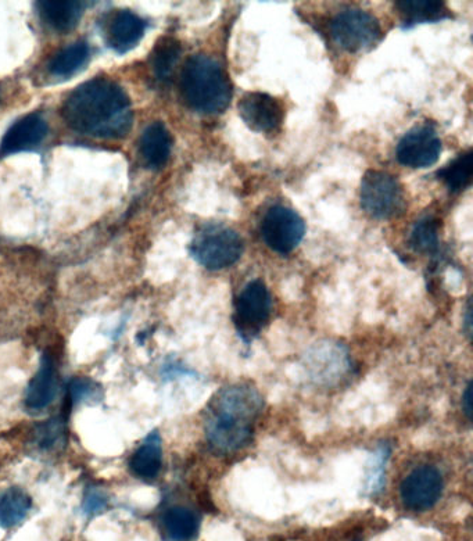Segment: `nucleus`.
Segmentation results:
<instances>
[{"label": "nucleus", "instance_id": "nucleus-25", "mask_svg": "<svg viewBox=\"0 0 473 541\" xmlns=\"http://www.w3.org/2000/svg\"><path fill=\"white\" fill-rule=\"evenodd\" d=\"M410 243L415 252L436 253L440 246V221L430 216L421 218L412 228Z\"/></svg>", "mask_w": 473, "mask_h": 541}, {"label": "nucleus", "instance_id": "nucleus-19", "mask_svg": "<svg viewBox=\"0 0 473 541\" xmlns=\"http://www.w3.org/2000/svg\"><path fill=\"white\" fill-rule=\"evenodd\" d=\"M41 19L57 32H70L80 23L85 5L82 2H52L43 0L37 3Z\"/></svg>", "mask_w": 473, "mask_h": 541}, {"label": "nucleus", "instance_id": "nucleus-5", "mask_svg": "<svg viewBox=\"0 0 473 541\" xmlns=\"http://www.w3.org/2000/svg\"><path fill=\"white\" fill-rule=\"evenodd\" d=\"M271 311V293L263 281L254 279L240 290L235 299L234 324L243 343L250 345L260 335Z\"/></svg>", "mask_w": 473, "mask_h": 541}, {"label": "nucleus", "instance_id": "nucleus-11", "mask_svg": "<svg viewBox=\"0 0 473 541\" xmlns=\"http://www.w3.org/2000/svg\"><path fill=\"white\" fill-rule=\"evenodd\" d=\"M243 123L258 134L272 135L281 130L285 109L274 96L263 92H247L238 103Z\"/></svg>", "mask_w": 473, "mask_h": 541}, {"label": "nucleus", "instance_id": "nucleus-17", "mask_svg": "<svg viewBox=\"0 0 473 541\" xmlns=\"http://www.w3.org/2000/svg\"><path fill=\"white\" fill-rule=\"evenodd\" d=\"M57 389L56 368L52 358H42L41 367L28 386L25 406L32 411L43 410L55 400Z\"/></svg>", "mask_w": 473, "mask_h": 541}, {"label": "nucleus", "instance_id": "nucleus-26", "mask_svg": "<svg viewBox=\"0 0 473 541\" xmlns=\"http://www.w3.org/2000/svg\"><path fill=\"white\" fill-rule=\"evenodd\" d=\"M389 454L390 447L387 444H382L375 450L374 457L369 462L367 482H365V489L369 494L381 492L383 485H385V469Z\"/></svg>", "mask_w": 473, "mask_h": 541}, {"label": "nucleus", "instance_id": "nucleus-7", "mask_svg": "<svg viewBox=\"0 0 473 541\" xmlns=\"http://www.w3.org/2000/svg\"><path fill=\"white\" fill-rule=\"evenodd\" d=\"M303 361L308 378L324 388L338 386L353 369L349 349L335 340L315 343L306 351Z\"/></svg>", "mask_w": 473, "mask_h": 541}, {"label": "nucleus", "instance_id": "nucleus-9", "mask_svg": "<svg viewBox=\"0 0 473 541\" xmlns=\"http://www.w3.org/2000/svg\"><path fill=\"white\" fill-rule=\"evenodd\" d=\"M444 478L435 465L424 464L412 469L400 485L401 503L407 510L425 512L442 498Z\"/></svg>", "mask_w": 473, "mask_h": 541}, {"label": "nucleus", "instance_id": "nucleus-4", "mask_svg": "<svg viewBox=\"0 0 473 541\" xmlns=\"http://www.w3.org/2000/svg\"><path fill=\"white\" fill-rule=\"evenodd\" d=\"M243 249L238 232L221 224L204 225L189 246L193 259L210 271L225 270L238 263Z\"/></svg>", "mask_w": 473, "mask_h": 541}, {"label": "nucleus", "instance_id": "nucleus-21", "mask_svg": "<svg viewBox=\"0 0 473 541\" xmlns=\"http://www.w3.org/2000/svg\"><path fill=\"white\" fill-rule=\"evenodd\" d=\"M32 507L31 497L19 487H10L0 494V526L13 528L24 521Z\"/></svg>", "mask_w": 473, "mask_h": 541}, {"label": "nucleus", "instance_id": "nucleus-28", "mask_svg": "<svg viewBox=\"0 0 473 541\" xmlns=\"http://www.w3.org/2000/svg\"><path fill=\"white\" fill-rule=\"evenodd\" d=\"M93 393V385L89 381H75L70 386V396L73 401L84 400L85 397L91 396Z\"/></svg>", "mask_w": 473, "mask_h": 541}, {"label": "nucleus", "instance_id": "nucleus-3", "mask_svg": "<svg viewBox=\"0 0 473 541\" xmlns=\"http://www.w3.org/2000/svg\"><path fill=\"white\" fill-rule=\"evenodd\" d=\"M181 93L186 105L202 114H221L231 103L234 89L227 70L213 57L192 56L181 75Z\"/></svg>", "mask_w": 473, "mask_h": 541}, {"label": "nucleus", "instance_id": "nucleus-16", "mask_svg": "<svg viewBox=\"0 0 473 541\" xmlns=\"http://www.w3.org/2000/svg\"><path fill=\"white\" fill-rule=\"evenodd\" d=\"M172 136L166 125L156 121L150 124L139 139V153L143 163L153 170L166 166L171 156Z\"/></svg>", "mask_w": 473, "mask_h": 541}, {"label": "nucleus", "instance_id": "nucleus-23", "mask_svg": "<svg viewBox=\"0 0 473 541\" xmlns=\"http://www.w3.org/2000/svg\"><path fill=\"white\" fill-rule=\"evenodd\" d=\"M89 60V46L85 42H77L67 46L49 63L50 74L55 77L67 78L80 71Z\"/></svg>", "mask_w": 473, "mask_h": 541}, {"label": "nucleus", "instance_id": "nucleus-14", "mask_svg": "<svg viewBox=\"0 0 473 541\" xmlns=\"http://www.w3.org/2000/svg\"><path fill=\"white\" fill-rule=\"evenodd\" d=\"M146 32V21L129 10H118L106 28V41L117 53H127L138 46Z\"/></svg>", "mask_w": 473, "mask_h": 541}, {"label": "nucleus", "instance_id": "nucleus-1", "mask_svg": "<svg viewBox=\"0 0 473 541\" xmlns=\"http://www.w3.org/2000/svg\"><path fill=\"white\" fill-rule=\"evenodd\" d=\"M63 117L80 134L117 139L131 130L134 111L120 85L96 78L70 93L63 105Z\"/></svg>", "mask_w": 473, "mask_h": 541}, {"label": "nucleus", "instance_id": "nucleus-18", "mask_svg": "<svg viewBox=\"0 0 473 541\" xmlns=\"http://www.w3.org/2000/svg\"><path fill=\"white\" fill-rule=\"evenodd\" d=\"M401 17L404 30H410L415 25L437 23L450 19L449 7L444 2H428V0H403L394 3Z\"/></svg>", "mask_w": 473, "mask_h": 541}, {"label": "nucleus", "instance_id": "nucleus-22", "mask_svg": "<svg viewBox=\"0 0 473 541\" xmlns=\"http://www.w3.org/2000/svg\"><path fill=\"white\" fill-rule=\"evenodd\" d=\"M181 52V44L177 39L166 37L157 42L152 56H150V67H152L154 77L157 80L161 82L170 80L179 62V57H181Z\"/></svg>", "mask_w": 473, "mask_h": 541}, {"label": "nucleus", "instance_id": "nucleus-10", "mask_svg": "<svg viewBox=\"0 0 473 541\" xmlns=\"http://www.w3.org/2000/svg\"><path fill=\"white\" fill-rule=\"evenodd\" d=\"M261 235L265 245L279 254H289L300 245L306 235L303 218L289 207H271L261 224Z\"/></svg>", "mask_w": 473, "mask_h": 541}, {"label": "nucleus", "instance_id": "nucleus-20", "mask_svg": "<svg viewBox=\"0 0 473 541\" xmlns=\"http://www.w3.org/2000/svg\"><path fill=\"white\" fill-rule=\"evenodd\" d=\"M163 465V450L159 432L150 433L142 446L135 451L129 461V468L136 478L154 480L159 476Z\"/></svg>", "mask_w": 473, "mask_h": 541}, {"label": "nucleus", "instance_id": "nucleus-2", "mask_svg": "<svg viewBox=\"0 0 473 541\" xmlns=\"http://www.w3.org/2000/svg\"><path fill=\"white\" fill-rule=\"evenodd\" d=\"M264 410L260 390L252 383H232L218 390L207 406L204 433L218 455L234 454L252 442Z\"/></svg>", "mask_w": 473, "mask_h": 541}, {"label": "nucleus", "instance_id": "nucleus-15", "mask_svg": "<svg viewBox=\"0 0 473 541\" xmlns=\"http://www.w3.org/2000/svg\"><path fill=\"white\" fill-rule=\"evenodd\" d=\"M202 518L188 507L168 508L160 519L164 541H195L199 536Z\"/></svg>", "mask_w": 473, "mask_h": 541}, {"label": "nucleus", "instance_id": "nucleus-6", "mask_svg": "<svg viewBox=\"0 0 473 541\" xmlns=\"http://www.w3.org/2000/svg\"><path fill=\"white\" fill-rule=\"evenodd\" d=\"M361 207L375 220H390L404 210L403 186L393 175L369 170L361 181Z\"/></svg>", "mask_w": 473, "mask_h": 541}, {"label": "nucleus", "instance_id": "nucleus-8", "mask_svg": "<svg viewBox=\"0 0 473 541\" xmlns=\"http://www.w3.org/2000/svg\"><path fill=\"white\" fill-rule=\"evenodd\" d=\"M333 41L350 53L363 52L382 38L381 25L372 14L360 9L340 12L332 21Z\"/></svg>", "mask_w": 473, "mask_h": 541}, {"label": "nucleus", "instance_id": "nucleus-27", "mask_svg": "<svg viewBox=\"0 0 473 541\" xmlns=\"http://www.w3.org/2000/svg\"><path fill=\"white\" fill-rule=\"evenodd\" d=\"M107 505V497L98 490H92L86 494L84 500V512L86 515H93L96 512L102 511Z\"/></svg>", "mask_w": 473, "mask_h": 541}, {"label": "nucleus", "instance_id": "nucleus-29", "mask_svg": "<svg viewBox=\"0 0 473 541\" xmlns=\"http://www.w3.org/2000/svg\"><path fill=\"white\" fill-rule=\"evenodd\" d=\"M462 410L469 419L472 417V385L469 383L467 390H465L464 397H462Z\"/></svg>", "mask_w": 473, "mask_h": 541}, {"label": "nucleus", "instance_id": "nucleus-24", "mask_svg": "<svg viewBox=\"0 0 473 541\" xmlns=\"http://www.w3.org/2000/svg\"><path fill=\"white\" fill-rule=\"evenodd\" d=\"M437 174L451 192L457 193L467 189L471 185L473 177V154L471 150L461 153L457 159L451 161Z\"/></svg>", "mask_w": 473, "mask_h": 541}, {"label": "nucleus", "instance_id": "nucleus-12", "mask_svg": "<svg viewBox=\"0 0 473 541\" xmlns=\"http://www.w3.org/2000/svg\"><path fill=\"white\" fill-rule=\"evenodd\" d=\"M442 153V141L430 125L412 128L397 145V159L403 166L421 170L432 167Z\"/></svg>", "mask_w": 473, "mask_h": 541}, {"label": "nucleus", "instance_id": "nucleus-13", "mask_svg": "<svg viewBox=\"0 0 473 541\" xmlns=\"http://www.w3.org/2000/svg\"><path fill=\"white\" fill-rule=\"evenodd\" d=\"M48 134V124L39 114H28L7 130L0 142V157L38 148Z\"/></svg>", "mask_w": 473, "mask_h": 541}]
</instances>
